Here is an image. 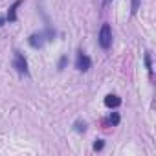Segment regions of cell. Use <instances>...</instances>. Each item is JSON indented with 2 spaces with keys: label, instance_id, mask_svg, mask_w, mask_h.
Wrapping results in <instances>:
<instances>
[{
  "label": "cell",
  "instance_id": "4fadbf2b",
  "mask_svg": "<svg viewBox=\"0 0 156 156\" xmlns=\"http://www.w3.org/2000/svg\"><path fill=\"white\" fill-rule=\"evenodd\" d=\"M4 24H6V19H2V17H0V28H2Z\"/></svg>",
  "mask_w": 156,
  "mask_h": 156
},
{
  "label": "cell",
  "instance_id": "5bb4252c",
  "mask_svg": "<svg viewBox=\"0 0 156 156\" xmlns=\"http://www.w3.org/2000/svg\"><path fill=\"white\" fill-rule=\"evenodd\" d=\"M112 2V0H103V4H110Z\"/></svg>",
  "mask_w": 156,
  "mask_h": 156
},
{
  "label": "cell",
  "instance_id": "8fae6325",
  "mask_svg": "<svg viewBox=\"0 0 156 156\" xmlns=\"http://www.w3.org/2000/svg\"><path fill=\"white\" fill-rule=\"evenodd\" d=\"M105 147V143H103V140H96V143H94V151H101Z\"/></svg>",
  "mask_w": 156,
  "mask_h": 156
},
{
  "label": "cell",
  "instance_id": "52a82bcc",
  "mask_svg": "<svg viewBox=\"0 0 156 156\" xmlns=\"http://www.w3.org/2000/svg\"><path fill=\"white\" fill-rule=\"evenodd\" d=\"M107 125H112V127L119 125V114H118V112H112V114H110V118L107 119Z\"/></svg>",
  "mask_w": 156,
  "mask_h": 156
},
{
  "label": "cell",
  "instance_id": "ba28073f",
  "mask_svg": "<svg viewBox=\"0 0 156 156\" xmlns=\"http://www.w3.org/2000/svg\"><path fill=\"white\" fill-rule=\"evenodd\" d=\"M145 66H147V70H149V75L152 77V62H151V51H147V53H145Z\"/></svg>",
  "mask_w": 156,
  "mask_h": 156
},
{
  "label": "cell",
  "instance_id": "6da1fadb",
  "mask_svg": "<svg viewBox=\"0 0 156 156\" xmlns=\"http://www.w3.org/2000/svg\"><path fill=\"white\" fill-rule=\"evenodd\" d=\"M53 37H55V31H53V30H50V28H46L44 31H39V33L30 35L28 42H30V46H31V48H42V46H44V42L51 41Z\"/></svg>",
  "mask_w": 156,
  "mask_h": 156
},
{
  "label": "cell",
  "instance_id": "7c38bea8",
  "mask_svg": "<svg viewBox=\"0 0 156 156\" xmlns=\"http://www.w3.org/2000/svg\"><path fill=\"white\" fill-rule=\"evenodd\" d=\"M64 64H66V55H62V57H61V61H59V70H62V68H64Z\"/></svg>",
  "mask_w": 156,
  "mask_h": 156
},
{
  "label": "cell",
  "instance_id": "277c9868",
  "mask_svg": "<svg viewBox=\"0 0 156 156\" xmlns=\"http://www.w3.org/2000/svg\"><path fill=\"white\" fill-rule=\"evenodd\" d=\"M90 66H92L90 57H88L83 50H79V51H77V57H75V68L79 70V72H88Z\"/></svg>",
  "mask_w": 156,
  "mask_h": 156
},
{
  "label": "cell",
  "instance_id": "5b68a950",
  "mask_svg": "<svg viewBox=\"0 0 156 156\" xmlns=\"http://www.w3.org/2000/svg\"><path fill=\"white\" fill-rule=\"evenodd\" d=\"M105 105H107L108 108H118V107L121 105V98L116 96V94H108V96L105 98Z\"/></svg>",
  "mask_w": 156,
  "mask_h": 156
},
{
  "label": "cell",
  "instance_id": "3957f363",
  "mask_svg": "<svg viewBox=\"0 0 156 156\" xmlns=\"http://www.w3.org/2000/svg\"><path fill=\"white\" fill-rule=\"evenodd\" d=\"M13 68L20 73V75H28L30 73V70H28V61H26V57H24V53L22 51H15V57H13Z\"/></svg>",
  "mask_w": 156,
  "mask_h": 156
},
{
  "label": "cell",
  "instance_id": "30bf717a",
  "mask_svg": "<svg viewBox=\"0 0 156 156\" xmlns=\"http://www.w3.org/2000/svg\"><path fill=\"white\" fill-rule=\"evenodd\" d=\"M73 129H75L77 132H85V130H87V123H85V121H75V123H73Z\"/></svg>",
  "mask_w": 156,
  "mask_h": 156
},
{
  "label": "cell",
  "instance_id": "8992f818",
  "mask_svg": "<svg viewBox=\"0 0 156 156\" xmlns=\"http://www.w3.org/2000/svg\"><path fill=\"white\" fill-rule=\"evenodd\" d=\"M24 2V0H15V4L9 8V11H8V19L6 20H9V22H15L17 20V9H19V6Z\"/></svg>",
  "mask_w": 156,
  "mask_h": 156
},
{
  "label": "cell",
  "instance_id": "7a4b0ae2",
  "mask_svg": "<svg viewBox=\"0 0 156 156\" xmlns=\"http://www.w3.org/2000/svg\"><path fill=\"white\" fill-rule=\"evenodd\" d=\"M98 44L103 50H108L112 46V30H110V24H103L101 26L99 35H98Z\"/></svg>",
  "mask_w": 156,
  "mask_h": 156
},
{
  "label": "cell",
  "instance_id": "9c48e42d",
  "mask_svg": "<svg viewBox=\"0 0 156 156\" xmlns=\"http://www.w3.org/2000/svg\"><path fill=\"white\" fill-rule=\"evenodd\" d=\"M140 4H141V0H130V13H132V15H136V13H138Z\"/></svg>",
  "mask_w": 156,
  "mask_h": 156
}]
</instances>
